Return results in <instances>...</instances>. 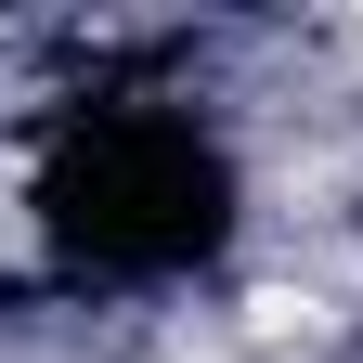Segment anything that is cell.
Masks as SVG:
<instances>
[]
</instances>
